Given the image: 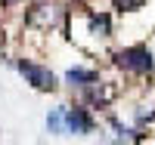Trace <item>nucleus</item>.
I'll return each instance as SVG.
<instances>
[{
    "label": "nucleus",
    "instance_id": "nucleus-7",
    "mask_svg": "<svg viewBox=\"0 0 155 145\" xmlns=\"http://www.w3.org/2000/svg\"><path fill=\"white\" fill-rule=\"evenodd\" d=\"M96 80H102L96 68H81V65H74V68H68V71H65V84H68L71 90H78V93H81L84 87L96 84Z\"/></svg>",
    "mask_w": 155,
    "mask_h": 145
},
{
    "label": "nucleus",
    "instance_id": "nucleus-1",
    "mask_svg": "<svg viewBox=\"0 0 155 145\" xmlns=\"http://www.w3.org/2000/svg\"><path fill=\"white\" fill-rule=\"evenodd\" d=\"M115 68H121L127 74H137V77H149V74H155V52L143 43L124 46V49L115 52Z\"/></svg>",
    "mask_w": 155,
    "mask_h": 145
},
{
    "label": "nucleus",
    "instance_id": "nucleus-9",
    "mask_svg": "<svg viewBox=\"0 0 155 145\" xmlns=\"http://www.w3.org/2000/svg\"><path fill=\"white\" fill-rule=\"evenodd\" d=\"M146 3H149V0H112V6L118 9L121 16H124V12H140Z\"/></svg>",
    "mask_w": 155,
    "mask_h": 145
},
{
    "label": "nucleus",
    "instance_id": "nucleus-2",
    "mask_svg": "<svg viewBox=\"0 0 155 145\" xmlns=\"http://www.w3.org/2000/svg\"><path fill=\"white\" fill-rule=\"evenodd\" d=\"M16 71L25 77V84L37 93H53L56 90V74L53 68H47L41 62H31V59H16Z\"/></svg>",
    "mask_w": 155,
    "mask_h": 145
},
{
    "label": "nucleus",
    "instance_id": "nucleus-6",
    "mask_svg": "<svg viewBox=\"0 0 155 145\" xmlns=\"http://www.w3.org/2000/svg\"><path fill=\"white\" fill-rule=\"evenodd\" d=\"M87 28L93 37H99V40H109V37L115 34L112 28V16L106 9H87Z\"/></svg>",
    "mask_w": 155,
    "mask_h": 145
},
{
    "label": "nucleus",
    "instance_id": "nucleus-5",
    "mask_svg": "<svg viewBox=\"0 0 155 145\" xmlns=\"http://www.w3.org/2000/svg\"><path fill=\"white\" fill-rule=\"evenodd\" d=\"M112 96H115V90L106 80H96V84H90V87L81 90V99H84V105H90V108H106L112 102Z\"/></svg>",
    "mask_w": 155,
    "mask_h": 145
},
{
    "label": "nucleus",
    "instance_id": "nucleus-8",
    "mask_svg": "<svg viewBox=\"0 0 155 145\" xmlns=\"http://www.w3.org/2000/svg\"><path fill=\"white\" fill-rule=\"evenodd\" d=\"M47 133L50 136H68V130H65V105H56V108H50L47 114Z\"/></svg>",
    "mask_w": 155,
    "mask_h": 145
},
{
    "label": "nucleus",
    "instance_id": "nucleus-3",
    "mask_svg": "<svg viewBox=\"0 0 155 145\" xmlns=\"http://www.w3.org/2000/svg\"><path fill=\"white\" fill-rule=\"evenodd\" d=\"M62 19H65V9H62V3H56V0H37V3L28 9V25H34V28L41 31H56Z\"/></svg>",
    "mask_w": 155,
    "mask_h": 145
},
{
    "label": "nucleus",
    "instance_id": "nucleus-4",
    "mask_svg": "<svg viewBox=\"0 0 155 145\" xmlns=\"http://www.w3.org/2000/svg\"><path fill=\"white\" fill-rule=\"evenodd\" d=\"M65 130L68 136H90L96 133V121L87 111V105H65Z\"/></svg>",
    "mask_w": 155,
    "mask_h": 145
}]
</instances>
